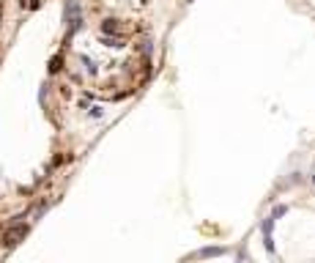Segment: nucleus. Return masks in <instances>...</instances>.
<instances>
[{"label":"nucleus","mask_w":315,"mask_h":263,"mask_svg":"<svg viewBox=\"0 0 315 263\" xmlns=\"http://www.w3.org/2000/svg\"><path fill=\"white\" fill-rule=\"evenodd\" d=\"M25 233H28V228H14V230H8V233L3 236V241L14 247V244L20 241V239H25Z\"/></svg>","instance_id":"obj_1"},{"label":"nucleus","mask_w":315,"mask_h":263,"mask_svg":"<svg viewBox=\"0 0 315 263\" xmlns=\"http://www.w3.org/2000/svg\"><path fill=\"white\" fill-rule=\"evenodd\" d=\"M217 255H225L222 247H209V249H200L195 258H217Z\"/></svg>","instance_id":"obj_2"},{"label":"nucleus","mask_w":315,"mask_h":263,"mask_svg":"<svg viewBox=\"0 0 315 263\" xmlns=\"http://www.w3.org/2000/svg\"><path fill=\"white\" fill-rule=\"evenodd\" d=\"M118 20H105L102 22V33H118Z\"/></svg>","instance_id":"obj_3"},{"label":"nucleus","mask_w":315,"mask_h":263,"mask_svg":"<svg viewBox=\"0 0 315 263\" xmlns=\"http://www.w3.org/2000/svg\"><path fill=\"white\" fill-rule=\"evenodd\" d=\"M49 71H52V74H55V71H61V58H52V61H49Z\"/></svg>","instance_id":"obj_4"},{"label":"nucleus","mask_w":315,"mask_h":263,"mask_svg":"<svg viewBox=\"0 0 315 263\" xmlns=\"http://www.w3.org/2000/svg\"><path fill=\"white\" fill-rule=\"evenodd\" d=\"M282 214H288V206H277V208L272 211V217H274V219H277V217H282Z\"/></svg>","instance_id":"obj_5"},{"label":"nucleus","mask_w":315,"mask_h":263,"mask_svg":"<svg viewBox=\"0 0 315 263\" xmlns=\"http://www.w3.org/2000/svg\"><path fill=\"white\" fill-rule=\"evenodd\" d=\"M91 115L99 121V118H105V110H102V107H91Z\"/></svg>","instance_id":"obj_6"}]
</instances>
